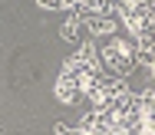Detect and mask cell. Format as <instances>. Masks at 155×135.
<instances>
[{"mask_svg":"<svg viewBox=\"0 0 155 135\" xmlns=\"http://www.w3.org/2000/svg\"><path fill=\"white\" fill-rule=\"evenodd\" d=\"M99 66L106 69V72H112V76H122L125 79L135 69V46L129 40H119V36L112 33L106 40V46L99 50Z\"/></svg>","mask_w":155,"mask_h":135,"instance_id":"6da1fadb","label":"cell"},{"mask_svg":"<svg viewBox=\"0 0 155 135\" xmlns=\"http://www.w3.org/2000/svg\"><path fill=\"white\" fill-rule=\"evenodd\" d=\"M116 13L132 33H145L155 27V7L152 0H116Z\"/></svg>","mask_w":155,"mask_h":135,"instance_id":"7a4b0ae2","label":"cell"},{"mask_svg":"<svg viewBox=\"0 0 155 135\" xmlns=\"http://www.w3.org/2000/svg\"><path fill=\"white\" fill-rule=\"evenodd\" d=\"M79 132H86V135H109V132H116V115H112L109 109L96 105L93 112H86V115L79 119Z\"/></svg>","mask_w":155,"mask_h":135,"instance_id":"3957f363","label":"cell"},{"mask_svg":"<svg viewBox=\"0 0 155 135\" xmlns=\"http://www.w3.org/2000/svg\"><path fill=\"white\" fill-rule=\"evenodd\" d=\"M63 69H69V72H76V76L86 72V69H102V66H99V50H96L93 43H83V46L66 59V66H63Z\"/></svg>","mask_w":155,"mask_h":135,"instance_id":"277c9868","label":"cell"},{"mask_svg":"<svg viewBox=\"0 0 155 135\" xmlns=\"http://www.w3.org/2000/svg\"><path fill=\"white\" fill-rule=\"evenodd\" d=\"M83 96V86H79V76L76 72H69V69H63L60 79H56V99L63 105H76Z\"/></svg>","mask_w":155,"mask_h":135,"instance_id":"5b68a950","label":"cell"},{"mask_svg":"<svg viewBox=\"0 0 155 135\" xmlns=\"http://www.w3.org/2000/svg\"><path fill=\"white\" fill-rule=\"evenodd\" d=\"M83 27L93 36H112L119 30V23H116L109 13H83Z\"/></svg>","mask_w":155,"mask_h":135,"instance_id":"8992f818","label":"cell"},{"mask_svg":"<svg viewBox=\"0 0 155 135\" xmlns=\"http://www.w3.org/2000/svg\"><path fill=\"white\" fill-rule=\"evenodd\" d=\"M135 63L149 69L155 66V30H145L135 36Z\"/></svg>","mask_w":155,"mask_h":135,"instance_id":"52a82bcc","label":"cell"},{"mask_svg":"<svg viewBox=\"0 0 155 135\" xmlns=\"http://www.w3.org/2000/svg\"><path fill=\"white\" fill-rule=\"evenodd\" d=\"M79 30H83V13H69L66 23L60 27V36L63 40H79Z\"/></svg>","mask_w":155,"mask_h":135,"instance_id":"ba28073f","label":"cell"},{"mask_svg":"<svg viewBox=\"0 0 155 135\" xmlns=\"http://www.w3.org/2000/svg\"><path fill=\"white\" fill-rule=\"evenodd\" d=\"M83 13H116V0H79Z\"/></svg>","mask_w":155,"mask_h":135,"instance_id":"9c48e42d","label":"cell"},{"mask_svg":"<svg viewBox=\"0 0 155 135\" xmlns=\"http://www.w3.org/2000/svg\"><path fill=\"white\" fill-rule=\"evenodd\" d=\"M40 7H46V10H63L60 0H40Z\"/></svg>","mask_w":155,"mask_h":135,"instance_id":"30bf717a","label":"cell"},{"mask_svg":"<svg viewBox=\"0 0 155 135\" xmlns=\"http://www.w3.org/2000/svg\"><path fill=\"white\" fill-rule=\"evenodd\" d=\"M152 7H155V0H152Z\"/></svg>","mask_w":155,"mask_h":135,"instance_id":"8fae6325","label":"cell"}]
</instances>
